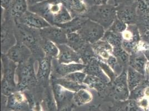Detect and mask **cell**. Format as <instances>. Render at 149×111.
<instances>
[{"mask_svg":"<svg viewBox=\"0 0 149 111\" xmlns=\"http://www.w3.org/2000/svg\"><path fill=\"white\" fill-rule=\"evenodd\" d=\"M29 10L43 17L51 26H58L72 19V16L62 0H45L29 7Z\"/></svg>","mask_w":149,"mask_h":111,"instance_id":"6da1fadb","label":"cell"},{"mask_svg":"<svg viewBox=\"0 0 149 111\" xmlns=\"http://www.w3.org/2000/svg\"><path fill=\"white\" fill-rule=\"evenodd\" d=\"M15 33L17 42L26 46L37 60L45 56L41 46L42 38L39 30L15 23Z\"/></svg>","mask_w":149,"mask_h":111,"instance_id":"7a4b0ae2","label":"cell"},{"mask_svg":"<svg viewBox=\"0 0 149 111\" xmlns=\"http://www.w3.org/2000/svg\"><path fill=\"white\" fill-rule=\"evenodd\" d=\"M82 16L99 24L106 31L117 19L116 7L109 3L88 6L87 11Z\"/></svg>","mask_w":149,"mask_h":111,"instance_id":"3957f363","label":"cell"},{"mask_svg":"<svg viewBox=\"0 0 149 111\" xmlns=\"http://www.w3.org/2000/svg\"><path fill=\"white\" fill-rule=\"evenodd\" d=\"M1 93L8 97L17 91L16 73L17 64L10 60L5 54L1 56Z\"/></svg>","mask_w":149,"mask_h":111,"instance_id":"277c9868","label":"cell"},{"mask_svg":"<svg viewBox=\"0 0 149 111\" xmlns=\"http://www.w3.org/2000/svg\"><path fill=\"white\" fill-rule=\"evenodd\" d=\"M16 80L17 91L24 92L36 86L38 82L32 57L27 62L17 65Z\"/></svg>","mask_w":149,"mask_h":111,"instance_id":"5b68a950","label":"cell"},{"mask_svg":"<svg viewBox=\"0 0 149 111\" xmlns=\"http://www.w3.org/2000/svg\"><path fill=\"white\" fill-rule=\"evenodd\" d=\"M15 22L5 11L2 14L1 21V52L6 54L17 43L15 33Z\"/></svg>","mask_w":149,"mask_h":111,"instance_id":"8992f818","label":"cell"},{"mask_svg":"<svg viewBox=\"0 0 149 111\" xmlns=\"http://www.w3.org/2000/svg\"><path fill=\"white\" fill-rule=\"evenodd\" d=\"M127 69L124 68L109 87V93L116 101H124L129 99L130 91L127 80Z\"/></svg>","mask_w":149,"mask_h":111,"instance_id":"52a82bcc","label":"cell"},{"mask_svg":"<svg viewBox=\"0 0 149 111\" xmlns=\"http://www.w3.org/2000/svg\"><path fill=\"white\" fill-rule=\"evenodd\" d=\"M105 31L102 26L87 19L77 32L86 42L93 44L103 38Z\"/></svg>","mask_w":149,"mask_h":111,"instance_id":"ba28073f","label":"cell"},{"mask_svg":"<svg viewBox=\"0 0 149 111\" xmlns=\"http://www.w3.org/2000/svg\"><path fill=\"white\" fill-rule=\"evenodd\" d=\"M122 47L130 55L140 51L141 42L140 32L137 25H128L127 29L121 34Z\"/></svg>","mask_w":149,"mask_h":111,"instance_id":"9c48e42d","label":"cell"},{"mask_svg":"<svg viewBox=\"0 0 149 111\" xmlns=\"http://www.w3.org/2000/svg\"><path fill=\"white\" fill-rule=\"evenodd\" d=\"M116 7L118 19L127 25H136L138 20L136 1L128 0L116 6Z\"/></svg>","mask_w":149,"mask_h":111,"instance_id":"30bf717a","label":"cell"},{"mask_svg":"<svg viewBox=\"0 0 149 111\" xmlns=\"http://www.w3.org/2000/svg\"><path fill=\"white\" fill-rule=\"evenodd\" d=\"M85 67L83 63H60L56 59H53L51 78H63L74 72L83 71Z\"/></svg>","mask_w":149,"mask_h":111,"instance_id":"8fae6325","label":"cell"},{"mask_svg":"<svg viewBox=\"0 0 149 111\" xmlns=\"http://www.w3.org/2000/svg\"><path fill=\"white\" fill-rule=\"evenodd\" d=\"M52 91L57 111L67 107V105L73 100L74 93L71 92L61 85L51 81Z\"/></svg>","mask_w":149,"mask_h":111,"instance_id":"7c38bea8","label":"cell"},{"mask_svg":"<svg viewBox=\"0 0 149 111\" xmlns=\"http://www.w3.org/2000/svg\"><path fill=\"white\" fill-rule=\"evenodd\" d=\"M5 55L10 60L17 65L27 62L32 57L31 50L25 44L18 42Z\"/></svg>","mask_w":149,"mask_h":111,"instance_id":"4fadbf2b","label":"cell"},{"mask_svg":"<svg viewBox=\"0 0 149 111\" xmlns=\"http://www.w3.org/2000/svg\"><path fill=\"white\" fill-rule=\"evenodd\" d=\"M6 107L10 111H29L30 105L27 95L24 92L13 93L7 97Z\"/></svg>","mask_w":149,"mask_h":111,"instance_id":"5bb4252c","label":"cell"},{"mask_svg":"<svg viewBox=\"0 0 149 111\" xmlns=\"http://www.w3.org/2000/svg\"><path fill=\"white\" fill-rule=\"evenodd\" d=\"M15 23L25 25L30 28L38 30L51 26L43 17L29 10L25 13Z\"/></svg>","mask_w":149,"mask_h":111,"instance_id":"9a60e30c","label":"cell"},{"mask_svg":"<svg viewBox=\"0 0 149 111\" xmlns=\"http://www.w3.org/2000/svg\"><path fill=\"white\" fill-rule=\"evenodd\" d=\"M39 31L42 38L50 40L57 45L67 44V34L61 28L58 26H50L40 30Z\"/></svg>","mask_w":149,"mask_h":111,"instance_id":"2e32d148","label":"cell"},{"mask_svg":"<svg viewBox=\"0 0 149 111\" xmlns=\"http://www.w3.org/2000/svg\"><path fill=\"white\" fill-rule=\"evenodd\" d=\"M59 53L56 60L60 63H82L81 58L77 52L67 44L57 45Z\"/></svg>","mask_w":149,"mask_h":111,"instance_id":"e0dca14e","label":"cell"},{"mask_svg":"<svg viewBox=\"0 0 149 111\" xmlns=\"http://www.w3.org/2000/svg\"><path fill=\"white\" fill-rule=\"evenodd\" d=\"M52 60L46 56L38 59L36 76L38 82H46L51 78L52 70Z\"/></svg>","mask_w":149,"mask_h":111,"instance_id":"ac0fdd59","label":"cell"},{"mask_svg":"<svg viewBox=\"0 0 149 111\" xmlns=\"http://www.w3.org/2000/svg\"><path fill=\"white\" fill-rule=\"evenodd\" d=\"M83 71L86 74L91 75L99 78L100 79L108 84H111V80L101 67L100 64L99 60L96 57L92 58L85 65V67Z\"/></svg>","mask_w":149,"mask_h":111,"instance_id":"d6986e66","label":"cell"},{"mask_svg":"<svg viewBox=\"0 0 149 111\" xmlns=\"http://www.w3.org/2000/svg\"><path fill=\"white\" fill-rule=\"evenodd\" d=\"M28 10L27 0H12L8 9L5 11L15 22H16Z\"/></svg>","mask_w":149,"mask_h":111,"instance_id":"ffe728a7","label":"cell"},{"mask_svg":"<svg viewBox=\"0 0 149 111\" xmlns=\"http://www.w3.org/2000/svg\"><path fill=\"white\" fill-rule=\"evenodd\" d=\"M92 47L96 57L102 62L106 63L110 57L113 55L111 46L102 39L93 44Z\"/></svg>","mask_w":149,"mask_h":111,"instance_id":"44dd1931","label":"cell"},{"mask_svg":"<svg viewBox=\"0 0 149 111\" xmlns=\"http://www.w3.org/2000/svg\"><path fill=\"white\" fill-rule=\"evenodd\" d=\"M84 84L91 89H93L98 92L99 94H102L109 91L110 84L101 80L95 76L87 74Z\"/></svg>","mask_w":149,"mask_h":111,"instance_id":"7402d4cb","label":"cell"},{"mask_svg":"<svg viewBox=\"0 0 149 111\" xmlns=\"http://www.w3.org/2000/svg\"><path fill=\"white\" fill-rule=\"evenodd\" d=\"M148 62V61L143 52L139 51L130 55L129 66L146 76L145 67Z\"/></svg>","mask_w":149,"mask_h":111,"instance_id":"603a6c76","label":"cell"},{"mask_svg":"<svg viewBox=\"0 0 149 111\" xmlns=\"http://www.w3.org/2000/svg\"><path fill=\"white\" fill-rule=\"evenodd\" d=\"M64 3L72 18L82 16L87 11L88 7L85 0H65Z\"/></svg>","mask_w":149,"mask_h":111,"instance_id":"cb8c5ba5","label":"cell"},{"mask_svg":"<svg viewBox=\"0 0 149 111\" xmlns=\"http://www.w3.org/2000/svg\"><path fill=\"white\" fill-rule=\"evenodd\" d=\"M146 79V76L129 66L127 69V80L130 91H132Z\"/></svg>","mask_w":149,"mask_h":111,"instance_id":"d4e9b609","label":"cell"},{"mask_svg":"<svg viewBox=\"0 0 149 111\" xmlns=\"http://www.w3.org/2000/svg\"><path fill=\"white\" fill-rule=\"evenodd\" d=\"M87 18L84 16H77L65 24L58 26V27L61 28L63 31L66 32V34L77 32L79 31L85 22Z\"/></svg>","mask_w":149,"mask_h":111,"instance_id":"484cf974","label":"cell"},{"mask_svg":"<svg viewBox=\"0 0 149 111\" xmlns=\"http://www.w3.org/2000/svg\"><path fill=\"white\" fill-rule=\"evenodd\" d=\"M93 99V96L87 88L81 89L74 93L73 100L74 103L78 106L88 104Z\"/></svg>","mask_w":149,"mask_h":111,"instance_id":"4316f807","label":"cell"},{"mask_svg":"<svg viewBox=\"0 0 149 111\" xmlns=\"http://www.w3.org/2000/svg\"><path fill=\"white\" fill-rule=\"evenodd\" d=\"M51 81L54 82L61 86L67 89L68 91L76 92L81 89L87 88V87L85 85H80L77 83H76L72 80H69L65 78H51Z\"/></svg>","mask_w":149,"mask_h":111,"instance_id":"83f0119b","label":"cell"},{"mask_svg":"<svg viewBox=\"0 0 149 111\" xmlns=\"http://www.w3.org/2000/svg\"><path fill=\"white\" fill-rule=\"evenodd\" d=\"M67 44L74 49L77 53L86 44L77 32H72L67 34Z\"/></svg>","mask_w":149,"mask_h":111,"instance_id":"f1b7e54d","label":"cell"},{"mask_svg":"<svg viewBox=\"0 0 149 111\" xmlns=\"http://www.w3.org/2000/svg\"><path fill=\"white\" fill-rule=\"evenodd\" d=\"M42 49L45 56L52 59H56L59 53L58 46L52 41L42 38Z\"/></svg>","mask_w":149,"mask_h":111,"instance_id":"f546056e","label":"cell"},{"mask_svg":"<svg viewBox=\"0 0 149 111\" xmlns=\"http://www.w3.org/2000/svg\"><path fill=\"white\" fill-rule=\"evenodd\" d=\"M112 54L114 56L118 62L119 65L123 68H127L129 65L130 56L123 47L112 49Z\"/></svg>","mask_w":149,"mask_h":111,"instance_id":"4dcf8cb0","label":"cell"},{"mask_svg":"<svg viewBox=\"0 0 149 111\" xmlns=\"http://www.w3.org/2000/svg\"><path fill=\"white\" fill-rule=\"evenodd\" d=\"M102 40L109 43L111 46L112 49L122 47L123 38L121 34L107 30L105 31Z\"/></svg>","mask_w":149,"mask_h":111,"instance_id":"1f68e13d","label":"cell"},{"mask_svg":"<svg viewBox=\"0 0 149 111\" xmlns=\"http://www.w3.org/2000/svg\"><path fill=\"white\" fill-rule=\"evenodd\" d=\"M139 109L136 101L127 99L124 101H117L113 111H138Z\"/></svg>","mask_w":149,"mask_h":111,"instance_id":"d6a6232c","label":"cell"},{"mask_svg":"<svg viewBox=\"0 0 149 111\" xmlns=\"http://www.w3.org/2000/svg\"><path fill=\"white\" fill-rule=\"evenodd\" d=\"M78 54L81 58L82 63L85 65L87 64L92 58L96 57L92 44L90 43H86L83 48L78 52Z\"/></svg>","mask_w":149,"mask_h":111,"instance_id":"836d02e7","label":"cell"},{"mask_svg":"<svg viewBox=\"0 0 149 111\" xmlns=\"http://www.w3.org/2000/svg\"><path fill=\"white\" fill-rule=\"evenodd\" d=\"M149 80H147V79H146L139 86H138L133 90L131 91L129 99L135 100L137 102L139 100H140V99L143 98L144 97V89L146 86L149 84Z\"/></svg>","mask_w":149,"mask_h":111,"instance_id":"e575fe53","label":"cell"},{"mask_svg":"<svg viewBox=\"0 0 149 111\" xmlns=\"http://www.w3.org/2000/svg\"><path fill=\"white\" fill-rule=\"evenodd\" d=\"M136 12L138 17L149 14V0H136Z\"/></svg>","mask_w":149,"mask_h":111,"instance_id":"d590c367","label":"cell"},{"mask_svg":"<svg viewBox=\"0 0 149 111\" xmlns=\"http://www.w3.org/2000/svg\"><path fill=\"white\" fill-rule=\"evenodd\" d=\"M87 74H86L83 71H76L73 72L71 74H68L64 78L72 80L76 83H77L80 85H84V82L86 78Z\"/></svg>","mask_w":149,"mask_h":111,"instance_id":"8d00e7d4","label":"cell"},{"mask_svg":"<svg viewBox=\"0 0 149 111\" xmlns=\"http://www.w3.org/2000/svg\"><path fill=\"white\" fill-rule=\"evenodd\" d=\"M127 26L128 25L126 24L117 18L108 30L117 33L122 34L127 29Z\"/></svg>","mask_w":149,"mask_h":111,"instance_id":"74e56055","label":"cell"},{"mask_svg":"<svg viewBox=\"0 0 149 111\" xmlns=\"http://www.w3.org/2000/svg\"><path fill=\"white\" fill-rule=\"evenodd\" d=\"M136 25L141 35L149 30V14L143 17H138Z\"/></svg>","mask_w":149,"mask_h":111,"instance_id":"f35d334b","label":"cell"},{"mask_svg":"<svg viewBox=\"0 0 149 111\" xmlns=\"http://www.w3.org/2000/svg\"><path fill=\"white\" fill-rule=\"evenodd\" d=\"M139 108L143 111H149V99L143 97L137 101Z\"/></svg>","mask_w":149,"mask_h":111,"instance_id":"ab89813d","label":"cell"},{"mask_svg":"<svg viewBox=\"0 0 149 111\" xmlns=\"http://www.w3.org/2000/svg\"><path fill=\"white\" fill-rule=\"evenodd\" d=\"M86 5L89 6L94 5H102L108 3L109 0H85Z\"/></svg>","mask_w":149,"mask_h":111,"instance_id":"60d3db41","label":"cell"},{"mask_svg":"<svg viewBox=\"0 0 149 111\" xmlns=\"http://www.w3.org/2000/svg\"><path fill=\"white\" fill-rule=\"evenodd\" d=\"M12 0H1V5L4 10H7L10 6Z\"/></svg>","mask_w":149,"mask_h":111,"instance_id":"b9f144b4","label":"cell"},{"mask_svg":"<svg viewBox=\"0 0 149 111\" xmlns=\"http://www.w3.org/2000/svg\"><path fill=\"white\" fill-rule=\"evenodd\" d=\"M141 40L143 41L148 43H149V30L144 32L141 35Z\"/></svg>","mask_w":149,"mask_h":111,"instance_id":"7bdbcfd3","label":"cell"},{"mask_svg":"<svg viewBox=\"0 0 149 111\" xmlns=\"http://www.w3.org/2000/svg\"><path fill=\"white\" fill-rule=\"evenodd\" d=\"M32 111H45L43 108V107L42 106V105H41V103H37L36 104L34 105V106L33 107Z\"/></svg>","mask_w":149,"mask_h":111,"instance_id":"ee69618b","label":"cell"},{"mask_svg":"<svg viewBox=\"0 0 149 111\" xmlns=\"http://www.w3.org/2000/svg\"><path fill=\"white\" fill-rule=\"evenodd\" d=\"M44 1L45 0H27V2L28 6L29 7L40 3Z\"/></svg>","mask_w":149,"mask_h":111,"instance_id":"f6af8a7d","label":"cell"},{"mask_svg":"<svg viewBox=\"0 0 149 111\" xmlns=\"http://www.w3.org/2000/svg\"><path fill=\"white\" fill-rule=\"evenodd\" d=\"M143 52V55L145 56V57L146 58L148 61L149 62V49H143V51H141Z\"/></svg>","mask_w":149,"mask_h":111,"instance_id":"bcb514c9","label":"cell"},{"mask_svg":"<svg viewBox=\"0 0 149 111\" xmlns=\"http://www.w3.org/2000/svg\"><path fill=\"white\" fill-rule=\"evenodd\" d=\"M91 111H102L99 107L96 106H92L90 108Z\"/></svg>","mask_w":149,"mask_h":111,"instance_id":"7dc6e473","label":"cell"},{"mask_svg":"<svg viewBox=\"0 0 149 111\" xmlns=\"http://www.w3.org/2000/svg\"><path fill=\"white\" fill-rule=\"evenodd\" d=\"M145 74L146 76L149 75V62H148L145 67Z\"/></svg>","mask_w":149,"mask_h":111,"instance_id":"c3c4849f","label":"cell"},{"mask_svg":"<svg viewBox=\"0 0 149 111\" xmlns=\"http://www.w3.org/2000/svg\"><path fill=\"white\" fill-rule=\"evenodd\" d=\"M146 78L147 80H148L149 81V76H146Z\"/></svg>","mask_w":149,"mask_h":111,"instance_id":"681fc988","label":"cell"},{"mask_svg":"<svg viewBox=\"0 0 149 111\" xmlns=\"http://www.w3.org/2000/svg\"><path fill=\"white\" fill-rule=\"evenodd\" d=\"M147 49H149V43H148L147 44Z\"/></svg>","mask_w":149,"mask_h":111,"instance_id":"f907efd6","label":"cell"},{"mask_svg":"<svg viewBox=\"0 0 149 111\" xmlns=\"http://www.w3.org/2000/svg\"><path fill=\"white\" fill-rule=\"evenodd\" d=\"M143 111V110H141V109H140H140H139V111Z\"/></svg>","mask_w":149,"mask_h":111,"instance_id":"816d5d0a","label":"cell"},{"mask_svg":"<svg viewBox=\"0 0 149 111\" xmlns=\"http://www.w3.org/2000/svg\"><path fill=\"white\" fill-rule=\"evenodd\" d=\"M62 1H63V2H64V1H65V0H62Z\"/></svg>","mask_w":149,"mask_h":111,"instance_id":"f5cc1de1","label":"cell"},{"mask_svg":"<svg viewBox=\"0 0 149 111\" xmlns=\"http://www.w3.org/2000/svg\"><path fill=\"white\" fill-rule=\"evenodd\" d=\"M132 1H136V0H132Z\"/></svg>","mask_w":149,"mask_h":111,"instance_id":"db71d44e","label":"cell"},{"mask_svg":"<svg viewBox=\"0 0 149 111\" xmlns=\"http://www.w3.org/2000/svg\"></svg>","mask_w":149,"mask_h":111,"instance_id":"11a10c76","label":"cell"}]
</instances>
